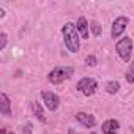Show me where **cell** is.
<instances>
[{
  "mask_svg": "<svg viewBox=\"0 0 134 134\" xmlns=\"http://www.w3.org/2000/svg\"><path fill=\"white\" fill-rule=\"evenodd\" d=\"M62 33H63L65 44L68 47V51L71 54L79 52V49H81V35L77 32V27L73 22H66L62 29Z\"/></svg>",
  "mask_w": 134,
  "mask_h": 134,
  "instance_id": "cell-1",
  "label": "cell"
},
{
  "mask_svg": "<svg viewBox=\"0 0 134 134\" xmlns=\"http://www.w3.org/2000/svg\"><path fill=\"white\" fill-rule=\"evenodd\" d=\"M74 74V68L73 66H57V68H54L49 74H47V81L54 85L57 84H62L65 81L71 79Z\"/></svg>",
  "mask_w": 134,
  "mask_h": 134,
  "instance_id": "cell-2",
  "label": "cell"
},
{
  "mask_svg": "<svg viewBox=\"0 0 134 134\" xmlns=\"http://www.w3.org/2000/svg\"><path fill=\"white\" fill-rule=\"evenodd\" d=\"M115 51H117L118 57H120L125 63H128V62L131 60V52H132V40H131L129 36L121 38L120 41H117V44H115Z\"/></svg>",
  "mask_w": 134,
  "mask_h": 134,
  "instance_id": "cell-3",
  "label": "cell"
},
{
  "mask_svg": "<svg viewBox=\"0 0 134 134\" xmlns=\"http://www.w3.org/2000/svg\"><path fill=\"white\" fill-rule=\"evenodd\" d=\"M76 88H77V92H81L82 95L92 96V95L98 90V82H96L93 77H82V79L77 82Z\"/></svg>",
  "mask_w": 134,
  "mask_h": 134,
  "instance_id": "cell-4",
  "label": "cell"
},
{
  "mask_svg": "<svg viewBox=\"0 0 134 134\" xmlns=\"http://www.w3.org/2000/svg\"><path fill=\"white\" fill-rule=\"evenodd\" d=\"M41 99L44 101V106L51 110V112H57L60 107V98L57 93L49 92V90H43L41 92Z\"/></svg>",
  "mask_w": 134,
  "mask_h": 134,
  "instance_id": "cell-5",
  "label": "cell"
},
{
  "mask_svg": "<svg viewBox=\"0 0 134 134\" xmlns=\"http://www.w3.org/2000/svg\"><path fill=\"white\" fill-rule=\"evenodd\" d=\"M128 24H129V18H126V16H118L117 19H114L112 27H110V36H112V38L121 36L123 32L126 30Z\"/></svg>",
  "mask_w": 134,
  "mask_h": 134,
  "instance_id": "cell-6",
  "label": "cell"
},
{
  "mask_svg": "<svg viewBox=\"0 0 134 134\" xmlns=\"http://www.w3.org/2000/svg\"><path fill=\"white\" fill-rule=\"evenodd\" d=\"M76 120H77L82 126H85V128H93V126L96 125V118H95L93 115L87 114V112H79V114H76Z\"/></svg>",
  "mask_w": 134,
  "mask_h": 134,
  "instance_id": "cell-7",
  "label": "cell"
},
{
  "mask_svg": "<svg viewBox=\"0 0 134 134\" xmlns=\"http://www.w3.org/2000/svg\"><path fill=\"white\" fill-rule=\"evenodd\" d=\"M118 129H120V123H118V120H114V118L106 120L101 126V131L104 134H117Z\"/></svg>",
  "mask_w": 134,
  "mask_h": 134,
  "instance_id": "cell-8",
  "label": "cell"
},
{
  "mask_svg": "<svg viewBox=\"0 0 134 134\" xmlns=\"http://www.w3.org/2000/svg\"><path fill=\"white\" fill-rule=\"evenodd\" d=\"M76 27H77V32H79V35H81V38L82 40H88V22H87V19L84 18V16H81L79 19H77V24H76Z\"/></svg>",
  "mask_w": 134,
  "mask_h": 134,
  "instance_id": "cell-9",
  "label": "cell"
},
{
  "mask_svg": "<svg viewBox=\"0 0 134 134\" xmlns=\"http://www.w3.org/2000/svg\"><path fill=\"white\" fill-rule=\"evenodd\" d=\"M0 104H2V107H0V110H2V114L5 117H10L11 115V101L8 98L7 93H2L0 95Z\"/></svg>",
  "mask_w": 134,
  "mask_h": 134,
  "instance_id": "cell-10",
  "label": "cell"
},
{
  "mask_svg": "<svg viewBox=\"0 0 134 134\" xmlns=\"http://www.w3.org/2000/svg\"><path fill=\"white\" fill-rule=\"evenodd\" d=\"M32 112H33V115L38 118V121L46 123V115H44L43 107H41V104H40L38 101H33V103H32Z\"/></svg>",
  "mask_w": 134,
  "mask_h": 134,
  "instance_id": "cell-11",
  "label": "cell"
},
{
  "mask_svg": "<svg viewBox=\"0 0 134 134\" xmlns=\"http://www.w3.org/2000/svg\"><path fill=\"white\" fill-rule=\"evenodd\" d=\"M118 90H120V84L117 81H109L106 84V92L109 95H115V93H118Z\"/></svg>",
  "mask_w": 134,
  "mask_h": 134,
  "instance_id": "cell-12",
  "label": "cell"
},
{
  "mask_svg": "<svg viewBox=\"0 0 134 134\" xmlns=\"http://www.w3.org/2000/svg\"><path fill=\"white\" fill-rule=\"evenodd\" d=\"M125 79H126V82L134 84V62L129 63L128 70H126V74H125Z\"/></svg>",
  "mask_w": 134,
  "mask_h": 134,
  "instance_id": "cell-13",
  "label": "cell"
},
{
  "mask_svg": "<svg viewBox=\"0 0 134 134\" xmlns=\"http://www.w3.org/2000/svg\"><path fill=\"white\" fill-rule=\"evenodd\" d=\"M90 30H92V33H93L95 36H99V35L103 33V27H101L96 21H92V22H90Z\"/></svg>",
  "mask_w": 134,
  "mask_h": 134,
  "instance_id": "cell-14",
  "label": "cell"
},
{
  "mask_svg": "<svg viewBox=\"0 0 134 134\" xmlns=\"http://www.w3.org/2000/svg\"><path fill=\"white\" fill-rule=\"evenodd\" d=\"M7 40H8L7 33H5V32H2V33H0V49H2V51L7 47Z\"/></svg>",
  "mask_w": 134,
  "mask_h": 134,
  "instance_id": "cell-15",
  "label": "cell"
},
{
  "mask_svg": "<svg viewBox=\"0 0 134 134\" xmlns=\"http://www.w3.org/2000/svg\"><path fill=\"white\" fill-rule=\"evenodd\" d=\"M85 62H87V65H90V66H95V65L98 63V60H96L95 55H88V57L85 58Z\"/></svg>",
  "mask_w": 134,
  "mask_h": 134,
  "instance_id": "cell-16",
  "label": "cell"
},
{
  "mask_svg": "<svg viewBox=\"0 0 134 134\" xmlns=\"http://www.w3.org/2000/svg\"><path fill=\"white\" fill-rule=\"evenodd\" d=\"M22 134H32V125L27 123L24 128H22Z\"/></svg>",
  "mask_w": 134,
  "mask_h": 134,
  "instance_id": "cell-17",
  "label": "cell"
},
{
  "mask_svg": "<svg viewBox=\"0 0 134 134\" xmlns=\"http://www.w3.org/2000/svg\"><path fill=\"white\" fill-rule=\"evenodd\" d=\"M10 134H14V132H10Z\"/></svg>",
  "mask_w": 134,
  "mask_h": 134,
  "instance_id": "cell-18",
  "label": "cell"
},
{
  "mask_svg": "<svg viewBox=\"0 0 134 134\" xmlns=\"http://www.w3.org/2000/svg\"><path fill=\"white\" fill-rule=\"evenodd\" d=\"M92 134H96V132H92Z\"/></svg>",
  "mask_w": 134,
  "mask_h": 134,
  "instance_id": "cell-19",
  "label": "cell"
}]
</instances>
